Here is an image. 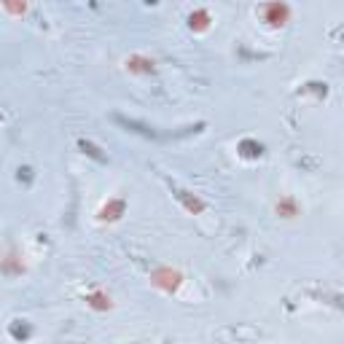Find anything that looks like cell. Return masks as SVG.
<instances>
[{
	"label": "cell",
	"mask_w": 344,
	"mask_h": 344,
	"mask_svg": "<svg viewBox=\"0 0 344 344\" xmlns=\"http://www.w3.org/2000/svg\"><path fill=\"white\" fill-rule=\"evenodd\" d=\"M290 16V8L285 3H280V0H272V3L263 5V19H266L272 27H280V24H285Z\"/></svg>",
	"instance_id": "1"
},
{
	"label": "cell",
	"mask_w": 344,
	"mask_h": 344,
	"mask_svg": "<svg viewBox=\"0 0 344 344\" xmlns=\"http://www.w3.org/2000/svg\"><path fill=\"white\" fill-rule=\"evenodd\" d=\"M154 282L159 288H164V290H175L177 285H180V274L172 272V269H159V272L154 274Z\"/></svg>",
	"instance_id": "2"
},
{
	"label": "cell",
	"mask_w": 344,
	"mask_h": 344,
	"mask_svg": "<svg viewBox=\"0 0 344 344\" xmlns=\"http://www.w3.org/2000/svg\"><path fill=\"white\" fill-rule=\"evenodd\" d=\"M277 213L282 218H296L299 215V207H296L293 199H282V202H277Z\"/></svg>",
	"instance_id": "3"
},
{
	"label": "cell",
	"mask_w": 344,
	"mask_h": 344,
	"mask_svg": "<svg viewBox=\"0 0 344 344\" xmlns=\"http://www.w3.org/2000/svg\"><path fill=\"white\" fill-rule=\"evenodd\" d=\"M127 68L137 70V73H151V70H154V62H151V59H143V57H135V59H129V62H127Z\"/></svg>",
	"instance_id": "4"
},
{
	"label": "cell",
	"mask_w": 344,
	"mask_h": 344,
	"mask_svg": "<svg viewBox=\"0 0 344 344\" xmlns=\"http://www.w3.org/2000/svg\"><path fill=\"white\" fill-rule=\"evenodd\" d=\"M86 301H89V307H94V309H108L110 307V299L105 293H94V296H89Z\"/></svg>",
	"instance_id": "5"
},
{
	"label": "cell",
	"mask_w": 344,
	"mask_h": 344,
	"mask_svg": "<svg viewBox=\"0 0 344 344\" xmlns=\"http://www.w3.org/2000/svg\"><path fill=\"white\" fill-rule=\"evenodd\" d=\"M199 27V30H204L207 27V14H204V11H196V14H191V27Z\"/></svg>",
	"instance_id": "6"
},
{
	"label": "cell",
	"mask_w": 344,
	"mask_h": 344,
	"mask_svg": "<svg viewBox=\"0 0 344 344\" xmlns=\"http://www.w3.org/2000/svg\"><path fill=\"white\" fill-rule=\"evenodd\" d=\"M11 14H24V0H3Z\"/></svg>",
	"instance_id": "7"
}]
</instances>
